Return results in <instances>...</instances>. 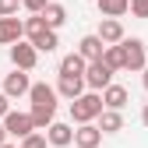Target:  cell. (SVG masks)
<instances>
[{"label":"cell","mask_w":148,"mask_h":148,"mask_svg":"<svg viewBox=\"0 0 148 148\" xmlns=\"http://www.w3.org/2000/svg\"><path fill=\"white\" fill-rule=\"evenodd\" d=\"M102 113V95L99 92H81L78 99H71V116L74 123H88Z\"/></svg>","instance_id":"cell-1"},{"label":"cell","mask_w":148,"mask_h":148,"mask_svg":"<svg viewBox=\"0 0 148 148\" xmlns=\"http://www.w3.org/2000/svg\"><path fill=\"white\" fill-rule=\"evenodd\" d=\"M11 64L18 71H35V64H39V49H35L32 42H25V39H18V42H11Z\"/></svg>","instance_id":"cell-2"},{"label":"cell","mask_w":148,"mask_h":148,"mask_svg":"<svg viewBox=\"0 0 148 148\" xmlns=\"http://www.w3.org/2000/svg\"><path fill=\"white\" fill-rule=\"evenodd\" d=\"M81 78H85V88H92V92H102L109 81H113V71H109L102 60H88Z\"/></svg>","instance_id":"cell-3"},{"label":"cell","mask_w":148,"mask_h":148,"mask_svg":"<svg viewBox=\"0 0 148 148\" xmlns=\"http://www.w3.org/2000/svg\"><path fill=\"white\" fill-rule=\"evenodd\" d=\"M4 131H7V138H18V141H21L25 134H32V131H35V123H32V116H28V113L7 109V113H4Z\"/></svg>","instance_id":"cell-4"},{"label":"cell","mask_w":148,"mask_h":148,"mask_svg":"<svg viewBox=\"0 0 148 148\" xmlns=\"http://www.w3.org/2000/svg\"><path fill=\"white\" fill-rule=\"evenodd\" d=\"M120 46H123V71H141L145 64H148V57H145V42L141 39H120Z\"/></svg>","instance_id":"cell-5"},{"label":"cell","mask_w":148,"mask_h":148,"mask_svg":"<svg viewBox=\"0 0 148 148\" xmlns=\"http://www.w3.org/2000/svg\"><path fill=\"white\" fill-rule=\"evenodd\" d=\"M25 35V25H21V18H14V14H0V46H11L18 42Z\"/></svg>","instance_id":"cell-6"},{"label":"cell","mask_w":148,"mask_h":148,"mask_svg":"<svg viewBox=\"0 0 148 148\" xmlns=\"http://www.w3.org/2000/svg\"><path fill=\"white\" fill-rule=\"evenodd\" d=\"M28 71H18L14 67V74H7L4 78V95L7 99H21V95H28Z\"/></svg>","instance_id":"cell-7"},{"label":"cell","mask_w":148,"mask_h":148,"mask_svg":"<svg viewBox=\"0 0 148 148\" xmlns=\"http://www.w3.org/2000/svg\"><path fill=\"white\" fill-rule=\"evenodd\" d=\"M102 141V131H99V123H78V131H74V141L71 145H78V148H99Z\"/></svg>","instance_id":"cell-8"},{"label":"cell","mask_w":148,"mask_h":148,"mask_svg":"<svg viewBox=\"0 0 148 148\" xmlns=\"http://www.w3.org/2000/svg\"><path fill=\"white\" fill-rule=\"evenodd\" d=\"M46 141H49L53 148H67V145L74 141V127H71V123H60V120H53V123L46 127Z\"/></svg>","instance_id":"cell-9"},{"label":"cell","mask_w":148,"mask_h":148,"mask_svg":"<svg viewBox=\"0 0 148 148\" xmlns=\"http://www.w3.org/2000/svg\"><path fill=\"white\" fill-rule=\"evenodd\" d=\"M28 99H32V106H53L57 109V88L46 85V81H35V85H28Z\"/></svg>","instance_id":"cell-10"},{"label":"cell","mask_w":148,"mask_h":148,"mask_svg":"<svg viewBox=\"0 0 148 148\" xmlns=\"http://www.w3.org/2000/svg\"><path fill=\"white\" fill-rule=\"evenodd\" d=\"M127 102H131V92H127L123 85H113V81H109L102 88V106L106 109H123Z\"/></svg>","instance_id":"cell-11"},{"label":"cell","mask_w":148,"mask_h":148,"mask_svg":"<svg viewBox=\"0 0 148 148\" xmlns=\"http://www.w3.org/2000/svg\"><path fill=\"white\" fill-rule=\"evenodd\" d=\"M99 39L109 46V42H120L123 39V25H120V18H102V25H99Z\"/></svg>","instance_id":"cell-12"},{"label":"cell","mask_w":148,"mask_h":148,"mask_svg":"<svg viewBox=\"0 0 148 148\" xmlns=\"http://www.w3.org/2000/svg\"><path fill=\"white\" fill-rule=\"evenodd\" d=\"M95 120H99V131H102V134H116V131H123L120 109H106V106H102V113H99Z\"/></svg>","instance_id":"cell-13"},{"label":"cell","mask_w":148,"mask_h":148,"mask_svg":"<svg viewBox=\"0 0 148 148\" xmlns=\"http://www.w3.org/2000/svg\"><path fill=\"white\" fill-rule=\"evenodd\" d=\"M85 92V78H67V74H60V81H57V95H64L67 102L71 99H78Z\"/></svg>","instance_id":"cell-14"},{"label":"cell","mask_w":148,"mask_h":148,"mask_svg":"<svg viewBox=\"0 0 148 148\" xmlns=\"http://www.w3.org/2000/svg\"><path fill=\"white\" fill-rule=\"evenodd\" d=\"M39 14H42V21H46L49 28H60V25L67 21V7H64V4H57V0H49V4H46Z\"/></svg>","instance_id":"cell-15"},{"label":"cell","mask_w":148,"mask_h":148,"mask_svg":"<svg viewBox=\"0 0 148 148\" xmlns=\"http://www.w3.org/2000/svg\"><path fill=\"white\" fill-rule=\"evenodd\" d=\"M102 49H106V42L99 39V35H85V39L78 42V53H81L85 60H99V57H102Z\"/></svg>","instance_id":"cell-16"},{"label":"cell","mask_w":148,"mask_h":148,"mask_svg":"<svg viewBox=\"0 0 148 148\" xmlns=\"http://www.w3.org/2000/svg\"><path fill=\"white\" fill-rule=\"evenodd\" d=\"M85 57H81V53H67V57L60 60V74H67V78H81V74H85Z\"/></svg>","instance_id":"cell-17"},{"label":"cell","mask_w":148,"mask_h":148,"mask_svg":"<svg viewBox=\"0 0 148 148\" xmlns=\"http://www.w3.org/2000/svg\"><path fill=\"white\" fill-rule=\"evenodd\" d=\"M99 60H102L109 71H113V74L123 71V46H120V42H109V46L102 49V57H99Z\"/></svg>","instance_id":"cell-18"},{"label":"cell","mask_w":148,"mask_h":148,"mask_svg":"<svg viewBox=\"0 0 148 148\" xmlns=\"http://www.w3.org/2000/svg\"><path fill=\"white\" fill-rule=\"evenodd\" d=\"M28 42L39 49V53H53V49L60 46V39H57V28H46V32H39V35H35V39H28Z\"/></svg>","instance_id":"cell-19"},{"label":"cell","mask_w":148,"mask_h":148,"mask_svg":"<svg viewBox=\"0 0 148 148\" xmlns=\"http://www.w3.org/2000/svg\"><path fill=\"white\" fill-rule=\"evenodd\" d=\"M32 123H35V131H46V127L53 123V116H57V109L53 106H32Z\"/></svg>","instance_id":"cell-20"},{"label":"cell","mask_w":148,"mask_h":148,"mask_svg":"<svg viewBox=\"0 0 148 148\" xmlns=\"http://www.w3.org/2000/svg\"><path fill=\"white\" fill-rule=\"evenodd\" d=\"M95 4H99V14L102 18H123L131 0H95Z\"/></svg>","instance_id":"cell-21"},{"label":"cell","mask_w":148,"mask_h":148,"mask_svg":"<svg viewBox=\"0 0 148 148\" xmlns=\"http://www.w3.org/2000/svg\"><path fill=\"white\" fill-rule=\"evenodd\" d=\"M21 25H25V35H28V39H35L39 32H46V28H49V25L42 21V14H32V18H25Z\"/></svg>","instance_id":"cell-22"},{"label":"cell","mask_w":148,"mask_h":148,"mask_svg":"<svg viewBox=\"0 0 148 148\" xmlns=\"http://www.w3.org/2000/svg\"><path fill=\"white\" fill-rule=\"evenodd\" d=\"M21 148H49V141H46V134L32 131V134H25V138H21Z\"/></svg>","instance_id":"cell-23"},{"label":"cell","mask_w":148,"mask_h":148,"mask_svg":"<svg viewBox=\"0 0 148 148\" xmlns=\"http://www.w3.org/2000/svg\"><path fill=\"white\" fill-rule=\"evenodd\" d=\"M127 11H131L134 18H148V0H131V4H127Z\"/></svg>","instance_id":"cell-24"},{"label":"cell","mask_w":148,"mask_h":148,"mask_svg":"<svg viewBox=\"0 0 148 148\" xmlns=\"http://www.w3.org/2000/svg\"><path fill=\"white\" fill-rule=\"evenodd\" d=\"M46 4H49V0H21V7H25L28 14H39V11H42Z\"/></svg>","instance_id":"cell-25"},{"label":"cell","mask_w":148,"mask_h":148,"mask_svg":"<svg viewBox=\"0 0 148 148\" xmlns=\"http://www.w3.org/2000/svg\"><path fill=\"white\" fill-rule=\"evenodd\" d=\"M18 4L21 0H0V14H18Z\"/></svg>","instance_id":"cell-26"},{"label":"cell","mask_w":148,"mask_h":148,"mask_svg":"<svg viewBox=\"0 0 148 148\" xmlns=\"http://www.w3.org/2000/svg\"><path fill=\"white\" fill-rule=\"evenodd\" d=\"M7 109H11V99L4 95V92H0V120H4V113H7Z\"/></svg>","instance_id":"cell-27"},{"label":"cell","mask_w":148,"mask_h":148,"mask_svg":"<svg viewBox=\"0 0 148 148\" xmlns=\"http://www.w3.org/2000/svg\"><path fill=\"white\" fill-rule=\"evenodd\" d=\"M141 85H145V92H148V64L141 67Z\"/></svg>","instance_id":"cell-28"},{"label":"cell","mask_w":148,"mask_h":148,"mask_svg":"<svg viewBox=\"0 0 148 148\" xmlns=\"http://www.w3.org/2000/svg\"><path fill=\"white\" fill-rule=\"evenodd\" d=\"M141 123L148 127V102H145V109H141Z\"/></svg>","instance_id":"cell-29"},{"label":"cell","mask_w":148,"mask_h":148,"mask_svg":"<svg viewBox=\"0 0 148 148\" xmlns=\"http://www.w3.org/2000/svg\"><path fill=\"white\" fill-rule=\"evenodd\" d=\"M7 141V131H4V123H0V145H4Z\"/></svg>","instance_id":"cell-30"},{"label":"cell","mask_w":148,"mask_h":148,"mask_svg":"<svg viewBox=\"0 0 148 148\" xmlns=\"http://www.w3.org/2000/svg\"><path fill=\"white\" fill-rule=\"evenodd\" d=\"M0 148H18V145H7V141H4V145H0Z\"/></svg>","instance_id":"cell-31"}]
</instances>
